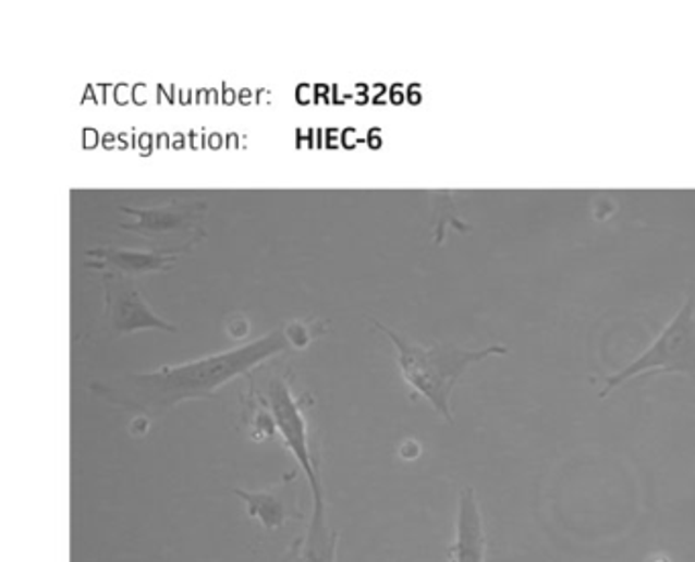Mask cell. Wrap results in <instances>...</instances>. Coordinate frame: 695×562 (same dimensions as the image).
I'll use <instances>...</instances> for the list:
<instances>
[{"instance_id":"cell-9","label":"cell","mask_w":695,"mask_h":562,"mask_svg":"<svg viewBox=\"0 0 695 562\" xmlns=\"http://www.w3.org/2000/svg\"><path fill=\"white\" fill-rule=\"evenodd\" d=\"M337 547L339 534L329 528L327 503H313L310 524L296 547L294 562H337Z\"/></svg>"},{"instance_id":"cell-2","label":"cell","mask_w":695,"mask_h":562,"mask_svg":"<svg viewBox=\"0 0 695 562\" xmlns=\"http://www.w3.org/2000/svg\"><path fill=\"white\" fill-rule=\"evenodd\" d=\"M398 349V365L412 390L425 395L430 406L437 410L449 424H453L451 393L458 386L459 377L477 361L488 359L491 355H508L505 346H488L481 351H467L453 344L432 343L430 346L412 343L406 337L398 334L392 328L383 327L374 320Z\"/></svg>"},{"instance_id":"cell-7","label":"cell","mask_w":695,"mask_h":562,"mask_svg":"<svg viewBox=\"0 0 695 562\" xmlns=\"http://www.w3.org/2000/svg\"><path fill=\"white\" fill-rule=\"evenodd\" d=\"M123 210L137 219L131 224H123L125 229L143 234H159L198 224V220L205 215V204L174 203L145 208V210H135V208H123Z\"/></svg>"},{"instance_id":"cell-8","label":"cell","mask_w":695,"mask_h":562,"mask_svg":"<svg viewBox=\"0 0 695 562\" xmlns=\"http://www.w3.org/2000/svg\"><path fill=\"white\" fill-rule=\"evenodd\" d=\"M186 247H178V249L158 251V253H131L123 249H96L90 251L88 255L98 259V264L93 267L98 269H117L123 271L126 276H139V273H154V271H166L174 266L178 255Z\"/></svg>"},{"instance_id":"cell-10","label":"cell","mask_w":695,"mask_h":562,"mask_svg":"<svg viewBox=\"0 0 695 562\" xmlns=\"http://www.w3.org/2000/svg\"><path fill=\"white\" fill-rule=\"evenodd\" d=\"M235 496H239L247 505V514L252 515L253 520H257L266 530L282 528L285 520L290 517L285 501L273 489L257 491V493L235 489Z\"/></svg>"},{"instance_id":"cell-4","label":"cell","mask_w":695,"mask_h":562,"mask_svg":"<svg viewBox=\"0 0 695 562\" xmlns=\"http://www.w3.org/2000/svg\"><path fill=\"white\" fill-rule=\"evenodd\" d=\"M257 391V398L261 400V406L268 407L278 437L284 438L285 447L290 449L292 456L296 459L298 467L302 468L310 493H313V503H322L325 501V491H322V481L318 475L315 459L310 453V442H308V422L304 418L302 412L301 400L290 390V383L284 375H269L268 379L261 383V388Z\"/></svg>"},{"instance_id":"cell-11","label":"cell","mask_w":695,"mask_h":562,"mask_svg":"<svg viewBox=\"0 0 695 562\" xmlns=\"http://www.w3.org/2000/svg\"><path fill=\"white\" fill-rule=\"evenodd\" d=\"M284 332L290 344H294L296 349H304L306 344L310 343V339H313L310 328L306 327V325H301V322H296V325H292V327L284 328Z\"/></svg>"},{"instance_id":"cell-6","label":"cell","mask_w":695,"mask_h":562,"mask_svg":"<svg viewBox=\"0 0 695 562\" xmlns=\"http://www.w3.org/2000/svg\"><path fill=\"white\" fill-rule=\"evenodd\" d=\"M451 562L486 561V534L474 489L465 487L459 496L458 536L449 550Z\"/></svg>"},{"instance_id":"cell-1","label":"cell","mask_w":695,"mask_h":562,"mask_svg":"<svg viewBox=\"0 0 695 562\" xmlns=\"http://www.w3.org/2000/svg\"><path fill=\"white\" fill-rule=\"evenodd\" d=\"M290 341L284 330L243 344L233 351L190 361L175 367H161L149 374H129L111 381H95L90 390L111 406L145 418H161L186 400L215 398L217 390L241 375H252L261 363L285 353Z\"/></svg>"},{"instance_id":"cell-3","label":"cell","mask_w":695,"mask_h":562,"mask_svg":"<svg viewBox=\"0 0 695 562\" xmlns=\"http://www.w3.org/2000/svg\"><path fill=\"white\" fill-rule=\"evenodd\" d=\"M643 374H683L695 379V313L692 300H685L680 313L673 316L648 351L620 374L603 379L606 388L600 393L601 398Z\"/></svg>"},{"instance_id":"cell-5","label":"cell","mask_w":695,"mask_h":562,"mask_svg":"<svg viewBox=\"0 0 695 562\" xmlns=\"http://www.w3.org/2000/svg\"><path fill=\"white\" fill-rule=\"evenodd\" d=\"M105 283V313H102V327L100 330L109 339H121L131 332L145 330V328H159L175 332L178 327L161 320L154 310L147 306L142 294L135 288V280L117 269H107L102 273Z\"/></svg>"}]
</instances>
